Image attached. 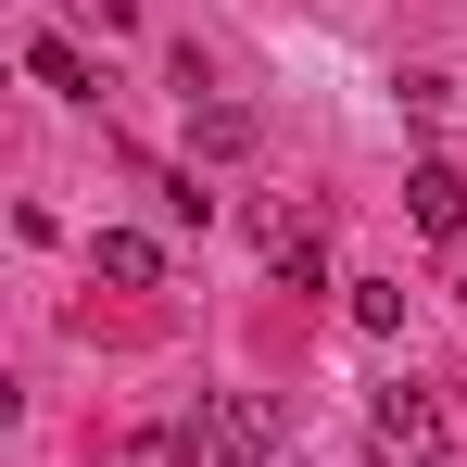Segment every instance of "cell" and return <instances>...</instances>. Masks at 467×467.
<instances>
[{"instance_id": "5b68a950", "label": "cell", "mask_w": 467, "mask_h": 467, "mask_svg": "<svg viewBox=\"0 0 467 467\" xmlns=\"http://www.w3.org/2000/svg\"><path fill=\"white\" fill-rule=\"evenodd\" d=\"M253 152V114L240 101H190V164H240Z\"/></svg>"}, {"instance_id": "ba28073f", "label": "cell", "mask_w": 467, "mask_h": 467, "mask_svg": "<svg viewBox=\"0 0 467 467\" xmlns=\"http://www.w3.org/2000/svg\"><path fill=\"white\" fill-rule=\"evenodd\" d=\"M455 304H467V265H455Z\"/></svg>"}, {"instance_id": "8992f818", "label": "cell", "mask_w": 467, "mask_h": 467, "mask_svg": "<svg viewBox=\"0 0 467 467\" xmlns=\"http://www.w3.org/2000/svg\"><path fill=\"white\" fill-rule=\"evenodd\" d=\"M88 265H101L114 291H152V278H164V253H152L140 228H101V240H88Z\"/></svg>"}, {"instance_id": "277c9868", "label": "cell", "mask_w": 467, "mask_h": 467, "mask_svg": "<svg viewBox=\"0 0 467 467\" xmlns=\"http://www.w3.org/2000/svg\"><path fill=\"white\" fill-rule=\"evenodd\" d=\"M26 77L51 88V101H101V64H88L77 38H51V26H38V38H26Z\"/></svg>"}, {"instance_id": "52a82bcc", "label": "cell", "mask_w": 467, "mask_h": 467, "mask_svg": "<svg viewBox=\"0 0 467 467\" xmlns=\"http://www.w3.org/2000/svg\"><path fill=\"white\" fill-rule=\"evenodd\" d=\"M354 328H404V291L391 278H354Z\"/></svg>"}, {"instance_id": "6da1fadb", "label": "cell", "mask_w": 467, "mask_h": 467, "mask_svg": "<svg viewBox=\"0 0 467 467\" xmlns=\"http://www.w3.org/2000/svg\"><path fill=\"white\" fill-rule=\"evenodd\" d=\"M367 455H379V467H442V404H430L417 379L367 391Z\"/></svg>"}, {"instance_id": "3957f363", "label": "cell", "mask_w": 467, "mask_h": 467, "mask_svg": "<svg viewBox=\"0 0 467 467\" xmlns=\"http://www.w3.org/2000/svg\"><path fill=\"white\" fill-rule=\"evenodd\" d=\"M404 215H417L430 240H467V177L455 164H417V177H404Z\"/></svg>"}, {"instance_id": "7a4b0ae2", "label": "cell", "mask_w": 467, "mask_h": 467, "mask_svg": "<svg viewBox=\"0 0 467 467\" xmlns=\"http://www.w3.org/2000/svg\"><path fill=\"white\" fill-rule=\"evenodd\" d=\"M278 442H291V417H278L265 391H215V404H202V455L215 467H278Z\"/></svg>"}]
</instances>
